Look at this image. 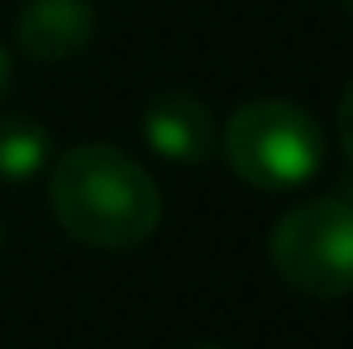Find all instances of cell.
I'll use <instances>...</instances> for the list:
<instances>
[{"label":"cell","mask_w":353,"mask_h":349,"mask_svg":"<svg viewBox=\"0 0 353 349\" xmlns=\"http://www.w3.org/2000/svg\"><path fill=\"white\" fill-rule=\"evenodd\" d=\"M50 210L63 233L99 251H130L161 224L152 174L112 143L68 148L50 170Z\"/></svg>","instance_id":"6da1fadb"},{"label":"cell","mask_w":353,"mask_h":349,"mask_svg":"<svg viewBox=\"0 0 353 349\" xmlns=\"http://www.w3.org/2000/svg\"><path fill=\"white\" fill-rule=\"evenodd\" d=\"M224 161L250 188H300L322 166V130L304 108L286 103V99H259L228 117Z\"/></svg>","instance_id":"7a4b0ae2"},{"label":"cell","mask_w":353,"mask_h":349,"mask_svg":"<svg viewBox=\"0 0 353 349\" xmlns=\"http://www.w3.org/2000/svg\"><path fill=\"white\" fill-rule=\"evenodd\" d=\"M277 278L313 300H340L353 291V201L318 197L286 210L268 237Z\"/></svg>","instance_id":"3957f363"},{"label":"cell","mask_w":353,"mask_h":349,"mask_svg":"<svg viewBox=\"0 0 353 349\" xmlns=\"http://www.w3.org/2000/svg\"><path fill=\"white\" fill-rule=\"evenodd\" d=\"M143 139L161 161L174 166H201L215 148V117L197 94H157L143 112Z\"/></svg>","instance_id":"277c9868"},{"label":"cell","mask_w":353,"mask_h":349,"mask_svg":"<svg viewBox=\"0 0 353 349\" xmlns=\"http://www.w3.org/2000/svg\"><path fill=\"white\" fill-rule=\"evenodd\" d=\"M99 14L90 0H27L18 9V45L41 63H63L94 41Z\"/></svg>","instance_id":"5b68a950"},{"label":"cell","mask_w":353,"mask_h":349,"mask_svg":"<svg viewBox=\"0 0 353 349\" xmlns=\"http://www.w3.org/2000/svg\"><path fill=\"white\" fill-rule=\"evenodd\" d=\"M50 161V130L32 117H0V179H32Z\"/></svg>","instance_id":"8992f818"},{"label":"cell","mask_w":353,"mask_h":349,"mask_svg":"<svg viewBox=\"0 0 353 349\" xmlns=\"http://www.w3.org/2000/svg\"><path fill=\"white\" fill-rule=\"evenodd\" d=\"M336 126H340V143H345V152H349V161H353V81L345 86V94H340Z\"/></svg>","instance_id":"52a82bcc"},{"label":"cell","mask_w":353,"mask_h":349,"mask_svg":"<svg viewBox=\"0 0 353 349\" xmlns=\"http://www.w3.org/2000/svg\"><path fill=\"white\" fill-rule=\"evenodd\" d=\"M9 77H14V63H9V50L0 45V94L9 90Z\"/></svg>","instance_id":"ba28073f"},{"label":"cell","mask_w":353,"mask_h":349,"mask_svg":"<svg viewBox=\"0 0 353 349\" xmlns=\"http://www.w3.org/2000/svg\"><path fill=\"white\" fill-rule=\"evenodd\" d=\"M201 349H219V345H201Z\"/></svg>","instance_id":"9c48e42d"},{"label":"cell","mask_w":353,"mask_h":349,"mask_svg":"<svg viewBox=\"0 0 353 349\" xmlns=\"http://www.w3.org/2000/svg\"><path fill=\"white\" fill-rule=\"evenodd\" d=\"M349 9H353V0H349Z\"/></svg>","instance_id":"30bf717a"}]
</instances>
